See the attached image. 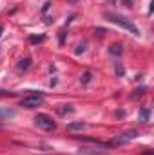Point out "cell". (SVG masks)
Masks as SVG:
<instances>
[{"mask_svg": "<svg viewBox=\"0 0 154 155\" xmlns=\"http://www.w3.org/2000/svg\"><path fill=\"white\" fill-rule=\"evenodd\" d=\"M114 69H116V76L118 78H121L123 74H125V69H123V65H121L120 61H116L114 63Z\"/></svg>", "mask_w": 154, "mask_h": 155, "instance_id": "9", "label": "cell"}, {"mask_svg": "<svg viewBox=\"0 0 154 155\" xmlns=\"http://www.w3.org/2000/svg\"><path fill=\"white\" fill-rule=\"evenodd\" d=\"M149 116H151V114H149V110H147V108L140 110V114H138V117H140V121H143V123H145V121H149Z\"/></svg>", "mask_w": 154, "mask_h": 155, "instance_id": "11", "label": "cell"}, {"mask_svg": "<svg viewBox=\"0 0 154 155\" xmlns=\"http://www.w3.org/2000/svg\"><path fill=\"white\" fill-rule=\"evenodd\" d=\"M0 128H2V123H0Z\"/></svg>", "mask_w": 154, "mask_h": 155, "instance_id": "17", "label": "cell"}, {"mask_svg": "<svg viewBox=\"0 0 154 155\" xmlns=\"http://www.w3.org/2000/svg\"><path fill=\"white\" fill-rule=\"evenodd\" d=\"M145 90H147L145 87H142V88H136V90L131 94V97H132V99H138L140 96H143V94H145Z\"/></svg>", "mask_w": 154, "mask_h": 155, "instance_id": "10", "label": "cell"}, {"mask_svg": "<svg viewBox=\"0 0 154 155\" xmlns=\"http://www.w3.org/2000/svg\"><path fill=\"white\" fill-rule=\"evenodd\" d=\"M35 124L38 126L40 130H45V132H51L56 128V123L53 121V117L47 116V114H37L35 116Z\"/></svg>", "mask_w": 154, "mask_h": 155, "instance_id": "2", "label": "cell"}, {"mask_svg": "<svg viewBox=\"0 0 154 155\" xmlns=\"http://www.w3.org/2000/svg\"><path fill=\"white\" fill-rule=\"evenodd\" d=\"M42 105H44V94H31L20 99V107L24 108H37Z\"/></svg>", "mask_w": 154, "mask_h": 155, "instance_id": "3", "label": "cell"}, {"mask_svg": "<svg viewBox=\"0 0 154 155\" xmlns=\"http://www.w3.org/2000/svg\"><path fill=\"white\" fill-rule=\"evenodd\" d=\"M2 31H4V27H2V25H0V36H2Z\"/></svg>", "mask_w": 154, "mask_h": 155, "instance_id": "16", "label": "cell"}, {"mask_svg": "<svg viewBox=\"0 0 154 155\" xmlns=\"http://www.w3.org/2000/svg\"><path fill=\"white\" fill-rule=\"evenodd\" d=\"M85 126H87L85 123L78 121V123H69V124H67V130H69V132H76V130H83Z\"/></svg>", "mask_w": 154, "mask_h": 155, "instance_id": "7", "label": "cell"}, {"mask_svg": "<svg viewBox=\"0 0 154 155\" xmlns=\"http://www.w3.org/2000/svg\"><path fill=\"white\" fill-rule=\"evenodd\" d=\"M105 18H109V20H111L113 24H116V25L123 27V29L129 31L131 35L140 36V31H138V27L132 24V20H129V18H125V16H121V15H116V13H105Z\"/></svg>", "mask_w": 154, "mask_h": 155, "instance_id": "1", "label": "cell"}, {"mask_svg": "<svg viewBox=\"0 0 154 155\" xmlns=\"http://www.w3.org/2000/svg\"><path fill=\"white\" fill-rule=\"evenodd\" d=\"M121 52H123V45L121 43H113L109 47V54H113V56H120Z\"/></svg>", "mask_w": 154, "mask_h": 155, "instance_id": "6", "label": "cell"}, {"mask_svg": "<svg viewBox=\"0 0 154 155\" xmlns=\"http://www.w3.org/2000/svg\"><path fill=\"white\" fill-rule=\"evenodd\" d=\"M29 67H31V58L20 60V63H18V71H27Z\"/></svg>", "mask_w": 154, "mask_h": 155, "instance_id": "8", "label": "cell"}, {"mask_svg": "<svg viewBox=\"0 0 154 155\" xmlns=\"http://www.w3.org/2000/svg\"><path fill=\"white\" fill-rule=\"evenodd\" d=\"M44 40H45V36H44V35H40V36H31L29 41H31V43H40V41H44Z\"/></svg>", "mask_w": 154, "mask_h": 155, "instance_id": "13", "label": "cell"}, {"mask_svg": "<svg viewBox=\"0 0 154 155\" xmlns=\"http://www.w3.org/2000/svg\"><path fill=\"white\" fill-rule=\"evenodd\" d=\"M134 137H136V132H125V134H120L111 144H121V143H127V141H131Z\"/></svg>", "mask_w": 154, "mask_h": 155, "instance_id": "5", "label": "cell"}, {"mask_svg": "<svg viewBox=\"0 0 154 155\" xmlns=\"http://www.w3.org/2000/svg\"><path fill=\"white\" fill-rule=\"evenodd\" d=\"M91 76H93V74H91V72H89V71H87V72H85V74H83V78H82V79H80V81H82V83H83V85H87V83H89V81H91Z\"/></svg>", "mask_w": 154, "mask_h": 155, "instance_id": "14", "label": "cell"}, {"mask_svg": "<svg viewBox=\"0 0 154 155\" xmlns=\"http://www.w3.org/2000/svg\"><path fill=\"white\" fill-rule=\"evenodd\" d=\"M73 110H75V108H73L71 105H62V108H58V112H60V114H71Z\"/></svg>", "mask_w": 154, "mask_h": 155, "instance_id": "12", "label": "cell"}, {"mask_svg": "<svg viewBox=\"0 0 154 155\" xmlns=\"http://www.w3.org/2000/svg\"><path fill=\"white\" fill-rule=\"evenodd\" d=\"M83 47H85V45H78V49H76V54H82V52H83V51H85V49H83Z\"/></svg>", "mask_w": 154, "mask_h": 155, "instance_id": "15", "label": "cell"}, {"mask_svg": "<svg viewBox=\"0 0 154 155\" xmlns=\"http://www.w3.org/2000/svg\"><path fill=\"white\" fill-rule=\"evenodd\" d=\"M109 146H111V144L96 143L94 146H82V148H80V153H83V155H103L107 152Z\"/></svg>", "mask_w": 154, "mask_h": 155, "instance_id": "4", "label": "cell"}]
</instances>
